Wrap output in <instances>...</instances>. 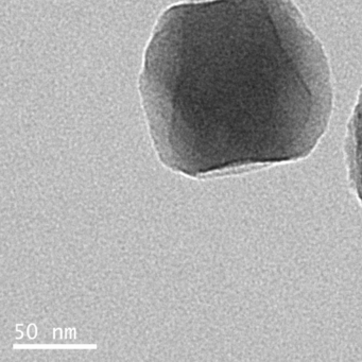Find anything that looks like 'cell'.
I'll return each instance as SVG.
<instances>
[{
    "instance_id": "6da1fadb",
    "label": "cell",
    "mask_w": 362,
    "mask_h": 362,
    "mask_svg": "<svg viewBox=\"0 0 362 362\" xmlns=\"http://www.w3.org/2000/svg\"><path fill=\"white\" fill-rule=\"evenodd\" d=\"M139 90L163 164L192 177L302 160L334 107L325 50L292 0L171 6Z\"/></svg>"
},
{
    "instance_id": "7a4b0ae2",
    "label": "cell",
    "mask_w": 362,
    "mask_h": 362,
    "mask_svg": "<svg viewBox=\"0 0 362 362\" xmlns=\"http://www.w3.org/2000/svg\"><path fill=\"white\" fill-rule=\"evenodd\" d=\"M345 152L349 181L362 204V88L347 127Z\"/></svg>"
}]
</instances>
